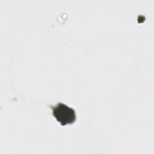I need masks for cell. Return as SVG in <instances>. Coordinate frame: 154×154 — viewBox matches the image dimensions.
Segmentation results:
<instances>
[{
	"mask_svg": "<svg viewBox=\"0 0 154 154\" xmlns=\"http://www.w3.org/2000/svg\"><path fill=\"white\" fill-rule=\"evenodd\" d=\"M52 114L61 125L74 123L76 120V114L74 109L63 103H58L54 106L50 105Z\"/></svg>",
	"mask_w": 154,
	"mask_h": 154,
	"instance_id": "obj_1",
	"label": "cell"
}]
</instances>
